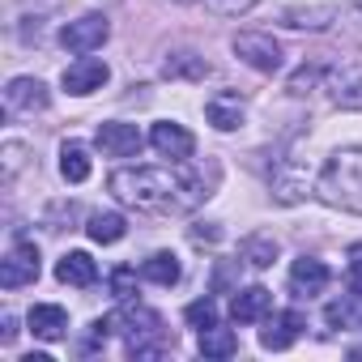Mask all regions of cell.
<instances>
[{
	"label": "cell",
	"instance_id": "1",
	"mask_svg": "<svg viewBox=\"0 0 362 362\" xmlns=\"http://www.w3.org/2000/svg\"><path fill=\"white\" fill-rule=\"evenodd\" d=\"M107 188L115 201L145 214H192L209 197L205 175L184 166H119L111 170Z\"/></svg>",
	"mask_w": 362,
	"mask_h": 362
},
{
	"label": "cell",
	"instance_id": "2",
	"mask_svg": "<svg viewBox=\"0 0 362 362\" xmlns=\"http://www.w3.org/2000/svg\"><path fill=\"white\" fill-rule=\"evenodd\" d=\"M315 192L324 205L362 214V149H341L328 158V166L315 179Z\"/></svg>",
	"mask_w": 362,
	"mask_h": 362
},
{
	"label": "cell",
	"instance_id": "3",
	"mask_svg": "<svg viewBox=\"0 0 362 362\" xmlns=\"http://www.w3.org/2000/svg\"><path fill=\"white\" fill-rule=\"evenodd\" d=\"M111 324L124 328V345H128L132 358H158V354H166V345H175L170 328H166L162 315L149 311V307L119 311V315H111Z\"/></svg>",
	"mask_w": 362,
	"mask_h": 362
},
{
	"label": "cell",
	"instance_id": "4",
	"mask_svg": "<svg viewBox=\"0 0 362 362\" xmlns=\"http://www.w3.org/2000/svg\"><path fill=\"white\" fill-rule=\"evenodd\" d=\"M235 56L239 60H247L256 73H277L281 69V47H277V39L273 35H260V30H243V35H235Z\"/></svg>",
	"mask_w": 362,
	"mask_h": 362
},
{
	"label": "cell",
	"instance_id": "5",
	"mask_svg": "<svg viewBox=\"0 0 362 362\" xmlns=\"http://www.w3.org/2000/svg\"><path fill=\"white\" fill-rule=\"evenodd\" d=\"M107 35H111V22L103 13H86V18H77V22H69L60 30V43L69 52H77V56H90V52H98L107 43Z\"/></svg>",
	"mask_w": 362,
	"mask_h": 362
},
{
	"label": "cell",
	"instance_id": "6",
	"mask_svg": "<svg viewBox=\"0 0 362 362\" xmlns=\"http://www.w3.org/2000/svg\"><path fill=\"white\" fill-rule=\"evenodd\" d=\"M311 188H315V184H311V170H307L294 153L277 162V170H273V197H277L281 205H298Z\"/></svg>",
	"mask_w": 362,
	"mask_h": 362
},
{
	"label": "cell",
	"instance_id": "7",
	"mask_svg": "<svg viewBox=\"0 0 362 362\" xmlns=\"http://www.w3.org/2000/svg\"><path fill=\"white\" fill-rule=\"evenodd\" d=\"M39 281V247L35 243H18L5 260H0V286L5 290H22Z\"/></svg>",
	"mask_w": 362,
	"mask_h": 362
},
{
	"label": "cell",
	"instance_id": "8",
	"mask_svg": "<svg viewBox=\"0 0 362 362\" xmlns=\"http://www.w3.org/2000/svg\"><path fill=\"white\" fill-rule=\"evenodd\" d=\"M107 77H111L107 60H98V56H81L77 64H69V69H64V90H69V94H77V98H86V94L103 90V86H107Z\"/></svg>",
	"mask_w": 362,
	"mask_h": 362
},
{
	"label": "cell",
	"instance_id": "9",
	"mask_svg": "<svg viewBox=\"0 0 362 362\" xmlns=\"http://www.w3.org/2000/svg\"><path fill=\"white\" fill-rule=\"evenodd\" d=\"M98 149L107 153V158H132V153H141V145H145V136H141V128L136 124H119V119H111V124H98Z\"/></svg>",
	"mask_w": 362,
	"mask_h": 362
},
{
	"label": "cell",
	"instance_id": "10",
	"mask_svg": "<svg viewBox=\"0 0 362 362\" xmlns=\"http://www.w3.org/2000/svg\"><path fill=\"white\" fill-rule=\"evenodd\" d=\"M149 145L162 153V158H170V162H184V158H192V149H197V141H192V132L184 128V124H153V132H149Z\"/></svg>",
	"mask_w": 362,
	"mask_h": 362
},
{
	"label": "cell",
	"instance_id": "11",
	"mask_svg": "<svg viewBox=\"0 0 362 362\" xmlns=\"http://www.w3.org/2000/svg\"><path fill=\"white\" fill-rule=\"evenodd\" d=\"M303 328H307V315L303 311H281V315L269 320V328H260V345L264 349H290Z\"/></svg>",
	"mask_w": 362,
	"mask_h": 362
},
{
	"label": "cell",
	"instance_id": "12",
	"mask_svg": "<svg viewBox=\"0 0 362 362\" xmlns=\"http://www.w3.org/2000/svg\"><path fill=\"white\" fill-rule=\"evenodd\" d=\"M324 286H328V264H324V260L303 256V260L290 264V290H294L298 298H311V294H320Z\"/></svg>",
	"mask_w": 362,
	"mask_h": 362
},
{
	"label": "cell",
	"instance_id": "13",
	"mask_svg": "<svg viewBox=\"0 0 362 362\" xmlns=\"http://www.w3.org/2000/svg\"><path fill=\"white\" fill-rule=\"evenodd\" d=\"M269 307H273V290H264V286H247V290L235 294L230 315H235V324H256V320L269 315Z\"/></svg>",
	"mask_w": 362,
	"mask_h": 362
},
{
	"label": "cell",
	"instance_id": "14",
	"mask_svg": "<svg viewBox=\"0 0 362 362\" xmlns=\"http://www.w3.org/2000/svg\"><path fill=\"white\" fill-rule=\"evenodd\" d=\"M5 103L13 111H43L47 107V86L39 77H13L5 90Z\"/></svg>",
	"mask_w": 362,
	"mask_h": 362
},
{
	"label": "cell",
	"instance_id": "15",
	"mask_svg": "<svg viewBox=\"0 0 362 362\" xmlns=\"http://www.w3.org/2000/svg\"><path fill=\"white\" fill-rule=\"evenodd\" d=\"M30 332L43 337V341H60V337H69V311L56 307V303H39V307H30Z\"/></svg>",
	"mask_w": 362,
	"mask_h": 362
},
{
	"label": "cell",
	"instance_id": "16",
	"mask_svg": "<svg viewBox=\"0 0 362 362\" xmlns=\"http://www.w3.org/2000/svg\"><path fill=\"white\" fill-rule=\"evenodd\" d=\"M328 98L337 107H362V69L349 64V69H337L328 77Z\"/></svg>",
	"mask_w": 362,
	"mask_h": 362
},
{
	"label": "cell",
	"instance_id": "17",
	"mask_svg": "<svg viewBox=\"0 0 362 362\" xmlns=\"http://www.w3.org/2000/svg\"><path fill=\"white\" fill-rule=\"evenodd\" d=\"M56 277H60L64 286H77V290H86V286H94V281H98V264H94L86 252H69V256L56 264Z\"/></svg>",
	"mask_w": 362,
	"mask_h": 362
},
{
	"label": "cell",
	"instance_id": "18",
	"mask_svg": "<svg viewBox=\"0 0 362 362\" xmlns=\"http://www.w3.org/2000/svg\"><path fill=\"white\" fill-rule=\"evenodd\" d=\"M201 354L205 358H235L239 354V337L230 328H201Z\"/></svg>",
	"mask_w": 362,
	"mask_h": 362
},
{
	"label": "cell",
	"instance_id": "19",
	"mask_svg": "<svg viewBox=\"0 0 362 362\" xmlns=\"http://www.w3.org/2000/svg\"><path fill=\"white\" fill-rule=\"evenodd\" d=\"M205 115H209V119H214V128H222V132H235V128L243 124V107H239V98H230V94L209 98Z\"/></svg>",
	"mask_w": 362,
	"mask_h": 362
},
{
	"label": "cell",
	"instance_id": "20",
	"mask_svg": "<svg viewBox=\"0 0 362 362\" xmlns=\"http://www.w3.org/2000/svg\"><path fill=\"white\" fill-rule=\"evenodd\" d=\"M141 277L153 281V286H175L179 281V260L170 252H153L145 264H141Z\"/></svg>",
	"mask_w": 362,
	"mask_h": 362
},
{
	"label": "cell",
	"instance_id": "21",
	"mask_svg": "<svg viewBox=\"0 0 362 362\" xmlns=\"http://www.w3.org/2000/svg\"><path fill=\"white\" fill-rule=\"evenodd\" d=\"M60 170H64L69 184H86V179H90V153H86V145L69 141L60 149Z\"/></svg>",
	"mask_w": 362,
	"mask_h": 362
},
{
	"label": "cell",
	"instance_id": "22",
	"mask_svg": "<svg viewBox=\"0 0 362 362\" xmlns=\"http://www.w3.org/2000/svg\"><path fill=\"white\" fill-rule=\"evenodd\" d=\"M86 230H90V239H94V243H119V239H124V230H128V222H124L119 214H94Z\"/></svg>",
	"mask_w": 362,
	"mask_h": 362
},
{
	"label": "cell",
	"instance_id": "23",
	"mask_svg": "<svg viewBox=\"0 0 362 362\" xmlns=\"http://www.w3.org/2000/svg\"><path fill=\"white\" fill-rule=\"evenodd\" d=\"M162 73H166V77H192V81H201V77L209 73V64H205L201 56H192V52H175V56L162 64Z\"/></svg>",
	"mask_w": 362,
	"mask_h": 362
},
{
	"label": "cell",
	"instance_id": "24",
	"mask_svg": "<svg viewBox=\"0 0 362 362\" xmlns=\"http://www.w3.org/2000/svg\"><path fill=\"white\" fill-rule=\"evenodd\" d=\"M243 260H247L252 269H269V264L277 260V239H264V235L243 239Z\"/></svg>",
	"mask_w": 362,
	"mask_h": 362
},
{
	"label": "cell",
	"instance_id": "25",
	"mask_svg": "<svg viewBox=\"0 0 362 362\" xmlns=\"http://www.w3.org/2000/svg\"><path fill=\"white\" fill-rule=\"evenodd\" d=\"M332 22V9H286V26H311V30H324Z\"/></svg>",
	"mask_w": 362,
	"mask_h": 362
},
{
	"label": "cell",
	"instance_id": "26",
	"mask_svg": "<svg viewBox=\"0 0 362 362\" xmlns=\"http://www.w3.org/2000/svg\"><path fill=\"white\" fill-rule=\"evenodd\" d=\"M184 320H188L192 328H214V324H218V307H214V298H197V303H188Z\"/></svg>",
	"mask_w": 362,
	"mask_h": 362
},
{
	"label": "cell",
	"instance_id": "27",
	"mask_svg": "<svg viewBox=\"0 0 362 362\" xmlns=\"http://www.w3.org/2000/svg\"><path fill=\"white\" fill-rule=\"evenodd\" d=\"M111 290H115V298H132V294H136V273L119 264V269L111 273Z\"/></svg>",
	"mask_w": 362,
	"mask_h": 362
},
{
	"label": "cell",
	"instance_id": "28",
	"mask_svg": "<svg viewBox=\"0 0 362 362\" xmlns=\"http://www.w3.org/2000/svg\"><path fill=\"white\" fill-rule=\"evenodd\" d=\"M209 5V13H218V18H239V13H247L256 0H205Z\"/></svg>",
	"mask_w": 362,
	"mask_h": 362
},
{
	"label": "cell",
	"instance_id": "29",
	"mask_svg": "<svg viewBox=\"0 0 362 362\" xmlns=\"http://www.w3.org/2000/svg\"><path fill=\"white\" fill-rule=\"evenodd\" d=\"M315 77H320V69H307V64H303V69H298V73H294V77H290V90H294V94H307V90H303V86H311V81H315Z\"/></svg>",
	"mask_w": 362,
	"mask_h": 362
},
{
	"label": "cell",
	"instance_id": "30",
	"mask_svg": "<svg viewBox=\"0 0 362 362\" xmlns=\"http://www.w3.org/2000/svg\"><path fill=\"white\" fill-rule=\"evenodd\" d=\"M349 290L362 298V252L354 256V264H349Z\"/></svg>",
	"mask_w": 362,
	"mask_h": 362
},
{
	"label": "cell",
	"instance_id": "31",
	"mask_svg": "<svg viewBox=\"0 0 362 362\" xmlns=\"http://www.w3.org/2000/svg\"><path fill=\"white\" fill-rule=\"evenodd\" d=\"M5 158H9V170H5V179H13V170H18V162H22V145H18V141H9V145H5Z\"/></svg>",
	"mask_w": 362,
	"mask_h": 362
},
{
	"label": "cell",
	"instance_id": "32",
	"mask_svg": "<svg viewBox=\"0 0 362 362\" xmlns=\"http://www.w3.org/2000/svg\"><path fill=\"white\" fill-rule=\"evenodd\" d=\"M324 315H328V324L337 328V324H345V320H349V307H345V303H332V307H328Z\"/></svg>",
	"mask_w": 362,
	"mask_h": 362
},
{
	"label": "cell",
	"instance_id": "33",
	"mask_svg": "<svg viewBox=\"0 0 362 362\" xmlns=\"http://www.w3.org/2000/svg\"><path fill=\"white\" fill-rule=\"evenodd\" d=\"M18 337V320L13 315H5V341H13Z\"/></svg>",
	"mask_w": 362,
	"mask_h": 362
},
{
	"label": "cell",
	"instance_id": "34",
	"mask_svg": "<svg viewBox=\"0 0 362 362\" xmlns=\"http://www.w3.org/2000/svg\"><path fill=\"white\" fill-rule=\"evenodd\" d=\"M175 5H192V0H175Z\"/></svg>",
	"mask_w": 362,
	"mask_h": 362
},
{
	"label": "cell",
	"instance_id": "35",
	"mask_svg": "<svg viewBox=\"0 0 362 362\" xmlns=\"http://www.w3.org/2000/svg\"><path fill=\"white\" fill-rule=\"evenodd\" d=\"M358 5H362V0H358Z\"/></svg>",
	"mask_w": 362,
	"mask_h": 362
}]
</instances>
